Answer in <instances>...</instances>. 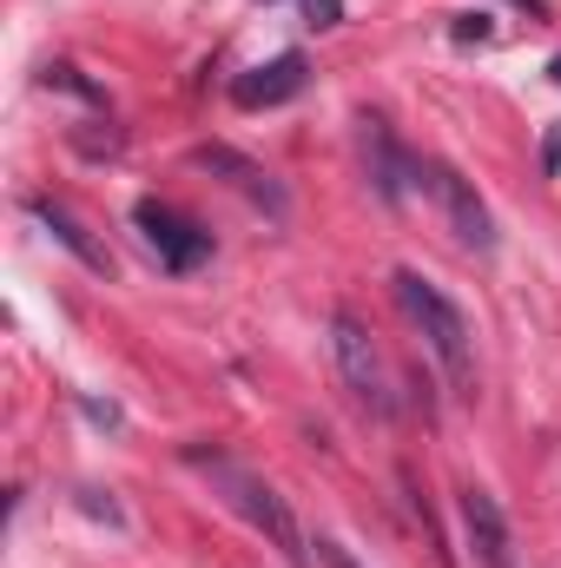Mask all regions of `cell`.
Returning a JSON list of instances; mask_svg holds the SVG:
<instances>
[{"instance_id":"3957f363","label":"cell","mask_w":561,"mask_h":568,"mask_svg":"<svg viewBox=\"0 0 561 568\" xmlns=\"http://www.w3.org/2000/svg\"><path fill=\"white\" fill-rule=\"evenodd\" d=\"M330 357H337V377H344L350 404L364 417H390V377H384V357H377V344H370V331H364L357 311L330 317Z\"/></svg>"},{"instance_id":"ac0fdd59","label":"cell","mask_w":561,"mask_h":568,"mask_svg":"<svg viewBox=\"0 0 561 568\" xmlns=\"http://www.w3.org/2000/svg\"><path fill=\"white\" fill-rule=\"evenodd\" d=\"M522 7H529V13H542V0H522Z\"/></svg>"},{"instance_id":"d6986e66","label":"cell","mask_w":561,"mask_h":568,"mask_svg":"<svg viewBox=\"0 0 561 568\" xmlns=\"http://www.w3.org/2000/svg\"><path fill=\"white\" fill-rule=\"evenodd\" d=\"M258 7H278V0H258Z\"/></svg>"},{"instance_id":"8992f818","label":"cell","mask_w":561,"mask_h":568,"mask_svg":"<svg viewBox=\"0 0 561 568\" xmlns=\"http://www.w3.org/2000/svg\"><path fill=\"white\" fill-rule=\"evenodd\" d=\"M422 185H436V199H442V212H449V232H456L469 252H496V219H489V205L476 199V185H469L456 165H429Z\"/></svg>"},{"instance_id":"e0dca14e","label":"cell","mask_w":561,"mask_h":568,"mask_svg":"<svg viewBox=\"0 0 561 568\" xmlns=\"http://www.w3.org/2000/svg\"><path fill=\"white\" fill-rule=\"evenodd\" d=\"M549 73H555V87H561V53H555V67H549Z\"/></svg>"},{"instance_id":"9a60e30c","label":"cell","mask_w":561,"mask_h":568,"mask_svg":"<svg viewBox=\"0 0 561 568\" xmlns=\"http://www.w3.org/2000/svg\"><path fill=\"white\" fill-rule=\"evenodd\" d=\"M317 562H324V568H364L350 549H344V542H317Z\"/></svg>"},{"instance_id":"277c9868","label":"cell","mask_w":561,"mask_h":568,"mask_svg":"<svg viewBox=\"0 0 561 568\" xmlns=\"http://www.w3.org/2000/svg\"><path fill=\"white\" fill-rule=\"evenodd\" d=\"M133 225L145 232V245L159 252V265L178 272V278L212 258V232H198V225H192L185 212H172L165 199H140V205H133Z\"/></svg>"},{"instance_id":"5bb4252c","label":"cell","mask_w":561,"mask_h":568,"mask_svg":"<svg viewBox=\"0 0 561 568\" xmlns=\"http://www.w3.org/2000/svg\"><path fill=\"white\" fill-rule=\"evenodd\" d=\"M304 13H310V27H337L344 20V0H304Z\"/></svg>"},{"instance_id":"ba28073f","label":"cell","mask_w":561,"mask_h":568,"mask_svg":"<svg viewBox=\"0 0 561 568\" xmlns=\"http://www.w3.org/2000/svg\"><path fill=\"white\" fill-rule=\"evenodd\" d=\"M456 509H462V536H469L476 562H482V568H516L509 523H502V503H496L489 489H462V496H456Z\"/></svg>"},{"instance_id":"4fadbf2b","label":"cell","mask_w":561,"mask_h":568,"mask_svg":"<svg viewBox=\"0 0 561 568\" xmlns=\"http://www.w3.org/2000/svg\"><path fill=\"white\" fill-rule=\"evenodd\" d=\"M449 33H456V40H476V47H482V40H489V13H456V27H449Z\"/></svg>"},{"instance_id":"2e32d148","label":"cell","mask_w":561,"mask_h":568,"mask_svg":"<svg viewBox=\"0 0 561 568\" xmlns=\"http://www.w3.org/2000/svg\"><path fill=\"white\" fill-rule=\"evenodd\" d=\"M86 417H93V424H106V429H120V410H113V404H93V397H86Z\"/></svg>"},{"instance_id":"30bf717a","label":"cell","mask_w":561,"mask_h":568,"mask_svg":"<svg viewBox=\"0 0 561 568\" xmlns=\"http://www.w3.org/2000/svg\"><path fill=\"white\" fill-rule=\"evenodd\" d=\"M357 126H364V165H370L377 199H390V205H397V199H404V172H410V165H404V152L390 145V126H384L377 113H364Z\"/></svg>"},{"instance_id":"9c48e42d","label":"cell","mask_w":561,"mask_h":568,"mask_svg":"<svg viewBox=\"0 0 561 568\" xmlns=\"http://www.w3.org/2000/svg\"><path fill=\"white\" fill-rule=\"evenodd\" d=\"M27 212H33V225H47V239H53L60 252H73V258H80L86 272H100V278L113 272V258H106V245H100V239H93V232H86V225H80V219H73L67 205H60V199H47V192H33V199H27Z\"/></svg>"},{"instance_id":"6da1fadb","label":"cell","mask_w":561,"mask_h":568,"mask_svg":"<svg viewBox=\"0 0 561 568\" xmlns=\"http://www.w3.org/2000/svg\"><path fill=\"white\" fill-rule=\"evenodd\" d=\"M390 291H397V304H404V317L422 331V344H429V357L442 364V377H449V390L456 397H469L476 404V351H469V317L436 291V284L422 278V272H397L390 278Z\"/></svg>"},{"instance_id":"7c38bea8","label":"cell","mask_w":561,"mask_h":568,"mask_svg":"<svg viewBox=\"0 0 561 568\" xmlns=\"http://www.w3.org/2000/svg\"><path fill=\"white\" fill-rule=\"evenodd\" d=\"M80 509H86V516H100L106 529H126V516H120V503H113V496H100V489H80Z\"/></svg>"},{"instance_id":"8fae6325","label":"cell","mask_w":561,"mask_h":568,"mask_svg":"<svg viewBox=\"0 0 561 568\" xmlns=\"http://www.w3.org/2000/svg\"><path fill=\"white\" fill-rule=\"evenodd\" d=\"M40 80H47V87H60V93H80V100H93V106H100V87H86L73 67H47Z\"/></svg>"},{"instance_id":"5b68a950","label":"cell","mask_w":561,"mask_h":568,"mask_svg":"<svg viewBox=\"0 0 561 568\" xmlns=\"http://www.w3.org/2000/svg\"><path fill=\"white\" fill-rule=\"evenodd\" d=\"M192 165L198 172H212V179H225L232 192H245L252 205H265L272 219H284L290 212V199H284V185L258 165V159H245V152H232V145H192Z\"/></svg>"},{"instance_id":"52a82bcc","label":"cell","mask_w":561,"mask_h":568,"mask_svg":"<svg viewBox=\"0 0 561 568\" xmlns=\"http://www.w3.org/2000/svg\"><path fill=\"white\" fill-rule=\"evenodd\" d=\"M310 87V60L290 47L278 60H265V67H252V73H238L232 80V100L245 106V113H265V106H284V100H297Z\"/></svg>"},{"instance_id":"7a4b0ae2","label":"cell","mask_w":561,"mask_h":568,"mask_svg":"<svg viewBox=\"0 0 561 568\" xmlns=\"http://www.w3.org/2000/svg\"><path fill=\"white\" fill-rule=\"evenodd\" d=\"M185 463H198V469H212V489L225 496V509L232 516H245L272 549H278L290 568H310L304 556V536H297V523H290V509H284V496L265 483V476H252V469H238L232 456H205V449H185Z\"/></svg>"}]
</instances>
